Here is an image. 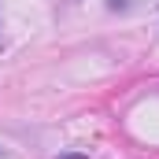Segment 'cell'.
Returning a JSON list of instances; mask_svg holds the SVG:
<instances>
[{"label":"cell","instance_id":"2","mask_svg":"<svg viewBox=\"0 0 159 159\" xmlns=\"http://www.w3.org/2000/svg\"><path fill=\"white\" fill-rule=\"evenodd\" d=\"M59 159H85V156H59Z\"/></svg>","mask_w":159,"mask_h":159},{"label":"cell","instance_id":"1","mask_svg":"<svg viewBox=\"0 0 159 159\" xmlns=\"http://www.w3.org/2000/svg\"><path fill=\"white\" fill-rule=\"evenodd\" d=\"M107 4V11H119V15H126V11H133L141 0H104Z\"/></svg>","mask_w":159,"mask_h":159}]
</instances>
